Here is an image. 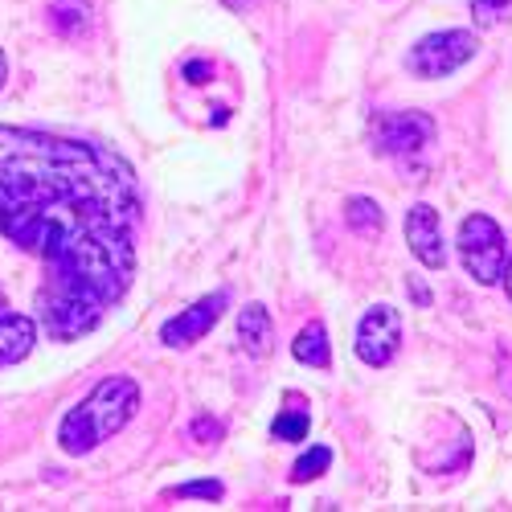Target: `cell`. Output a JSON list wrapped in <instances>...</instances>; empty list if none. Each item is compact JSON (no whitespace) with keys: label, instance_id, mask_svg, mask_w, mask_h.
Here are the masks:
<instances>
[{"label":"cell","instance_id":"cell-1","mask_svg":"<svg viewBox=\"0 0 512 512\" xmlns=\"http://www.w3.org/2000/svg\"><path fill=\"white\" fill-rule=\"evenodd\" d=\"M140 218L136 173L111 148L0 127V308L50 340L95 332L136 279Z\"/></svg>","mask_w":512,"mask_h":512},{"label":"cell","instance_id":"cell-2","mask_svg":"<svg viewBox=\"0 0 512 512\" xmlns=\"http://www.w3.org/2000/svg\"><path fill=\"white\" fill-rule=\"evenodd\" d=\"M140 410V386L132 377H103L58 426V443L66 455H87L111 435H119Z\"/></svg>","mask_w":512,"mask_h":512},{"label":"cell","instance_id":"cell-3","mask_svg":"<svg viewBox=\"0 0 512 512\" xmlns=\"http://www.w3.org/2000/svg\"><path fill=\"white\" fill-rule=\"evenodd\" d=\"M459 259H463V271L472 275L480 287H492L500 283L504 275V263H508V242H504V230L488 218V213H467L459 222Z\"/></svg>","mask_w":512,"mask_h":512},{"label":"cell","instance_id":"cell-4","mask_svg":"<svg viewBox=\"0 0 512 512\" xmlns=\"http://www.w3.org/2000/svg\"><path fill=\"white\" fill-rule=\"evenodd\" d=\"M476 50H480V41H476V33H467V29H443V33H426V37H418L414 46H410V54H406V70L414 74V78H447V74H455L459 66H467L476 58Z\"/></svg>","mask_w":512,"mask_h":512},{"label":"cell","instance_id":"cell-5","mask_svg":"<svg viewBox=\"0 0 512 512\" xmlns=\"http://www.w3.org/2000/svg\"><path fill=\"white\" fill-rule=\"evenodd\" d=\"M373 152L381 156H414L435 140V119L422 111H381L373 115Z\"/></svg>","mask_w":512,"mask_h":512},{"label":"cell","instance_id":"cell-6","mask_svg":"<svg viewBox=\"0 0 512 512\" xmlns=\"http://www.w3.org/2000/svg\"><path fill=\"white\" fill-rule=\"evenodd\" d=\"M402 345V316L390 304H373L357 324V357L369 369H386Z\"/></svg>","mask_w":512,"mask_h":512},{"label":"cell","instance_id":"cell-7","mask_svg":"<svg viewBox=\"0 0 512 512\" xmlns=\"http://www.w3.org/2000/svg\"><path fill=\"white\" fill-rule=\"evenodd\" d=\"M226 304H230V291H213V295H205V300H197L193 308H185L181 316L168 320V324L160 328V340H164L168 349H189V345H197V340L222 320Z\"/></svg>","mask_w":512,"mask_h":512},{"label":"cell","instance_id":"cell-8","mask_svg":"<svg viewBox=\"0 0 512 512\" xmlns=\"http://www.w3.org/2000/svg\"><path fill=\"white\" fill-rule=\"evenodd\" d=\"M406 242L414 250V259L426 271H443L447 267V246H443V230H439V209L418 201L406 213Z\"/></svg>","mask_w":512,"mask_h":512},{"label":"cell","instance_id":"cell-9","mask_svg":"<svg viewBox=\"0 0 512 512\" xmlns=\"http://www.w3.org/2000/svg\"><path fill=\"white\" fill-rule=\"evenodd\" d=\"M33 340H37V320L33 316L0 308V369L25 361Z\"/></svg>","mask_w":512,"mask_h":512},{"label":"cell","instance_id":"cell-10","mask_svg":"<svg viewBox=\"0 0 512 512\" xmlns=\"http://www.w3.org/2000/svg\"><path fill=\"white\" fill-rule=\"evenodd\" d=\"M238 345L250 357H271V349H275V324H271V312L263 304H246L238 312Z\"/></svg>","mask_w":512,"mask_h":512},{"label":"cell","instance_id":"cell-11","mask_svg":"<svg viewBox=\"0 0 512 512\" xmlns=\"http://www.w3.org/2000/svg\"><path fill=\"white\" fill-rule=\"evenodd\" d=\"M312 431V410L300 394H287V406L279 410V418L271 422V439L279 443H304Z\"/></svg>","mask_w":512,"mask_h":512},{"label":"cell","instance_id":"cell-12","mask_svg":"<svg viewBox=\"0 0 512 512\" xmlns=\"http://www.w3.org/2000/svg\"><path fill=\"white\" fill-rule=\"evenodd\" d=\"M291 353H295V361H300V365H312V369H328V365H332V349H328V328H324L320 320L304 324V328H300V336L291 340Z\"/></svg>","mask_w":512,"mask_h":512},{"label":"cell","instance_id":"cell-13","mask_svg":"<svg viewBox=\"0 0 512 512\" xmlns=\"http://www.w3.org/2000/svg\"><path fill=\"white\" fill-rule=\"evenodd\" d=\"M50 29L66 41L91 29V0H54L50 5Z\"/></svg>","mask_w":512,"mask_h":512},{"label":"cell","instance_id":"cell-14","mask_svg":"<svg viewBox=\"0 0 512 512\" xmlns=\"http://www.w3.org/2000/svg\"><path fill=\"white\" fill-rule=\"evenodd\" d=\"M345 226L353 234H381V226H386V213H381V205L373 197H349L345 201Z\"/></svg>","mask_w":512,"mask_h":512},{"label":"cell","instance_id":"cell-15","mask_svg":"<svg viewBox=\"0 0 512 512\" xmlns=\"http://www.w3.org/2000/svg\"><path fill=\"white\" fill-rule=\"evenodd\" d=\"M328 463H332V451H328V447H312V451H304L300 459H295V467H291V484L320 480V476L328 472Z\"/></svg>","mask_w":512,"mask_h":512},{"label":"cell","instance_id":"cell-16","mask_svg":"<svg viewBox=\"0 0 512 512\" xmlns=\"http://www.w3.org/2000/svg\"><path fill=\"white\" fill-rule=\"evenodd\" d=\"M512 9V0H472V21L476 29H496Z\"/></svg>","mask_w":512,"mask_h":512},{"label":"cell","instance_id":"cell-17","mask_svg":"<svg viewBox=\"0 0 512 512\" xmlns=\"http://www.w3.org/2000/svg\"><path fill=\"white\" fill-rule=\"evenodd\" d=\"M189 439H193L197 447H218V443H222V422L209 418V414H197L193 426H189Z\"/></svg>","mask_w":512,"mask_h":512},{"label":"cell","instance_id":"cell-18","mask_svg":"<svg viewBox=\"0 0 512 512\" xmlns=\"http://www.w3.org/2000/svg\"><path fill=\"white\" fill-rule=\"evenodd\" d=\"M168 496H177V500H222V496H226V488H222L218 480H193V484L173 488Z\"/></svg>","mask_w":512,"mask_h":512},{"label":"cell","instance_id":"cell-19","mask_svg":"<svg viewBox=\"0 0 512 512\" xmlns=\"http://www.w3.org/2000/svg\"><path fill=\"white\" fill-rule=\"evenodd\" d=\"M181 74H185V82H193V87H201V82H209V78H213V62H189Z\"/></svg>","mask_w":512,"mask_h":512},{"label":"cell","instance_id":"cell-20","mask_svg":"<svg viewBox=\"0 0 512 512\" xmlns=\"http://www.w3.org/2000/svg\"><path fill=\"white\" fill-rule=\"evenodd\" d=\"M500 279H504V295H508V300H512V259L504 263V275H500Z\"/></svg>","mask_w":512,"mask_h":512},{"label":"cell","instance_id":"cell-21","mask_svg":"<svg viewBox=\"0 0 512 512\" xmlns=\"http://www.w3.org/2000/svg\"><path fill=\"white\" fill-rule=\"evenodd\" d=\"M5 78H9V62H5V54H0V87H5Z\"/></svg>","mask_w":512,"mask_h":512},{"label":"cell","instance_id":"cell-22","mask_svg":"<svg viewBox=\"0 0 512 512\" xmlns=\"http://www.w3.org/2000/svg\"><path fill=\"white\" fill-rule=\"evenodd\" d=\"M222 5H226V9H246L250 0H222Z\"/></svg>","mask_w":512,"mask_h":512},{"label":"cell","instance_id":"cell-23","mask_svg":"<svg viewBox=\"0 0 512 512\" xmlns=\"http://www.w3.org/2000/svg\"><path fill=\"white\" fill-rule=\"evenodd\" d=\"M504 390H508V398H512V373H504Z\"/></svg>","mask_w":512,"mask_h":512}]
</instances>
